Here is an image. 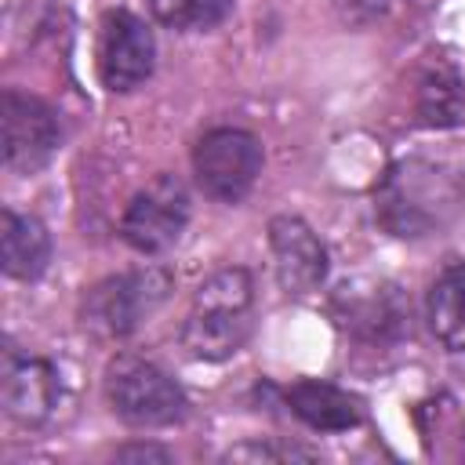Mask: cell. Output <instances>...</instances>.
Masks as SVG:
<instances>
[{"mask_svg":"<svg viewBox=\"0 0 465 465\" xmlns=\"http://www.w3.org/2000/svg\"><path fill=\"white\" fill-rule=\"evenodd\" d=\"M105 396L113 411L127 425H138V429L171 425L185 414V392L178 389V381L156 363L138 360V356H120L109 363Z\"/></svg>","mask_w":465,"mask_h":465,"instance_id":"6da1fadb","label":"cell"},{"mask_svg":"<svg viewBox=\"0 0 465 465\" xmlns=\"http://www.w3.org/2000/svg\"><path fill=\"white\" fill-rule=\"evenodd\" d=\"M167 291H171V276L156 265L109 276L98 287H91L84 302V323L109 338H124L163 305Z\"/></svg>","mask_w":465,"mask_h":465,"instance_id":"7a4b0ae2","label":"cell"},{"mask_svg":"<svg viewBox=\"0 0 465 465\" xmlns=\"http://www.w3.org/2000/svg\"><path fill=\"white\" fill-rule=\"evenodd\" d=\"M193 171L200 189L211 200L236 203L251 193L262 171V145L251 131L240 127H214L193 149Z\"/></svg>","mask_w":465,"mask_h":465,"instance_id":"3957f363","label":"cell"},{"mask_svg":"<svg viewBox=\"0 0 465 465\" xmlns=\"http://www.w3.org/2000/svg\"><path fill=\"white\" fill-rule=\"evenodd\" d=\"M189 222V193L174 174H156L124 211L120 232L138 254H163L178 243Z\"/></svg>","mask_w":465,"mask_h":465,"instance_id":"277c9868","label":"cell"},{"mask_svg":"<svg viewBox=\"0 0 465 465\" xmlns=\"http://www.w3.org/2000/svg\"><path fill=\"white\" fill-rule=\"evenodd\" d=\"M0 127H4V163L18 174L40 171L54 156L62 134L51 105L22 91H4Z\"/></svg>","mask_w":465,"mask_h":465,"instance_id":"5b68a950","label":"cell"},{"mask_svg":"<svg viewBox=\"0 0 465 465\" xmlns=\"http://www.w3.org/2000/svg\"><path fill=\"white\" fill-rule=\"evenodd\" d=\"M153 33L131 11H109L98 40V73L109 91H134L153 73Z\"/></svg>","mask_w":465,"mask_h":465,"instance_id":"8992f818","label":"cell"},{"mask_svg":"<svg viewBox=\"0 0 465 465\" xmlns=\"http://www.w3.org/2000/svg\"><path fill=\"white\" fill-rule=\"evenodd\" d=\"M436 174L440 171L421 163H403L392 171L381 193V222L396 236H421L432 222H440V200H454V193L443 196V178Z\"/></svg>","mask_w":465,"mask_h":465,"instance_id":"52a82bcc","label":"cell"},{"mask_svg":"<svg viewBox=\"0 0 465 465\" xmlns=\"http://www.w3.org/2000/svg\"><path fill=\"white\" fill-rule=\"evenodd\" d=\"M269 247H272L276 280L287 294H309L323 283L327 251L298 214H276L269 222Z\"/></svg>","mask_w":465,"mask_h":465,"instance_id":"ba28073f","label":"cell"},{"mask_svg":"<svg viewBox=\"0 0 465 465\" xmlns=\"http://www.w3.org/2000/svg\"><path fill=\"white\" fill-rule=\"evenodd\" d=\"M58 403V374L47 360L7 356L4 367V407L22 425H40Z\"/></svg>","mask_w":465,"mask_h":465,"instance_id":"9c48e42d","label":"cell"},{"mask_svg":"<svg viewBox=\"0 0 465 465\" xmlns=\"http://www.w3.org/2000/svg\"><path fill=\"white\" fill-rule=\"evenodd\" d=\"M251 338V309H200L193 305L182 345L196 360H225Z\"/></svg>","mask_w":465,"mask_h":465,"instance_id":"30bf717a","label":"cell"},{"mask_svg":"<svg viewBox=\"0 0 465 465\" xmlns=\"http://www.w3.org/2000/svg\"><path fill=\"white\" fill-rule=\"evenodd\" d=\"M0 251H4V272L7 276L36 280L51 262V236L36 218L4 211V218H0Z\"/></svg>","mask_w":465,"mask_h":465,"instance_id":"8fae6325","label":"cell"},{"mask_svg":"<svg viewBox=\"0 0 465 465\" xmlns=\"http://www.w3.org/2000/svg\"><path fill=\"white\" fill-rule=\"evenodd\" d=\"M287 407L309 425V429H320V432H341V429H352L360 425V403L327 385V381H298L287 389Z\"/></svg>","mask_w":465,"mask_h":465,"instance_id":"7c38bea8","label":"cell"},{"mask_svg":"<svg viewBox=\"0 0 465 465\" xmlns=\"http://www.w3.org/2000/svg\"><path fill=\"white\" fill-rule=\"evenodd\" d=\"M425 316L447 352H465V265H450L432 280Z\"/></svg>","mask_w":465,"mask_h":465,"instance_id":"4fadbf2b","label":"cell"},{"mask_svg":"<svg viewBox=\"0 0 465 465\" xmlns=\"http://www.w3.org/2000/svg\"><path fill=\"white\" fill-rule=\"evenodd\" d=\"M418 116L429 127H450L465 120V91L450 65L429 69V76L418 87Z\"/></svg>","mask_w":465,"mask_h":465,"instance_id":"5bb4252c","label":"cell"},{"mask_svg":"<svg viewBox=\"0 0 465 465\" xmlns=\"http://www.w3.org/2000/svg\"><path fill=\"white\" fill-rule=\"evenodd\" d=\"M149 7L156 22L182 33H196V29L218 25L232 11V0H149Z\"/></svg>","mask_w":465,"mask_h":465,"instance_id":"9a60e30c","label":"cell"},{"mask_svg":"<svg viewBox=\"0 0 465 465\" xmlns=\"http://www.w3.org/2000/svg\"><path fill=\"white\" fill-rule=\"evenodd\" d=\"M251 276L243 269H218L196 287L193 305L200 309H251Z\"/></svg>","mask_w":465,"mask_h":465,"instance_id":"2e32d148","label":"cell"},{"mask_svg":"<svg viewBox=\"0 0 465 465\" xmlns=\"http://www.w3.org/2000/svg\"><path fill=\"white\" fill-rule=\"evenodd\" d=\"M116 458H156V461H167L171 454H167L163 447H142V443H138V447H124Z\"/></svg>","mask_w":465,"mask_h":465,"instance_id":"e0dca14e","label":"cell"}]
</instances>
